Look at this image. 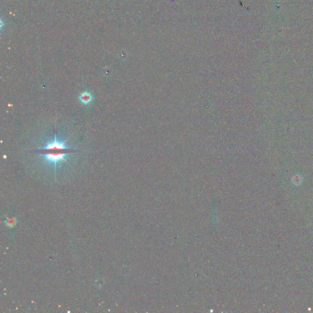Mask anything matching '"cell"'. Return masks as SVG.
<instances>
[{
  "label": "cell",
  "instance_id": "cell-1",
  "mask_svg": "<svg viewBox=\"0 0 313 313\" xmlns=\"http://www.w3.org/2000/svg\"><path fill=\"white\" fill-rule=\"evenodd\" d=\"M74 152V149L66 146L65 141L58 140L56 136L53 141L48 143L45 147L39 148L38 150L39 154L44 156L45 162H49L54 165L55 170L58 162L66 161V155Z\"/></svg>",
  "mask_w": 313,
  "mask_h": 313
},
{
  "label": "cell",
  "instance_id": "cell-2",
  "mask_svg": "<svg viewBox=\"0 0 313 313\" xmlns=\"http://www.w3.org/2000/svg\"><path fill=\"white\" fill-rule=\"evenodd\" d=\"M92 99H93V97L91 94L87 91L83 93L80 96V101L85 104H87V103H89V102H91L92 101Z\"/></svg>",
  "mask_w": 313,
  "mask_h": 313
},
{
  "label": "cell",
  "instance_id": "cell-3",
  "mask_svg": "<svg viewBox=\"0 0 313 313\" xmlns=\"http://www.w3.org/2000/svg\"><path fill=\"white\" fill-rule=\"evenodd\" d=\"M9 221V223H8V225H9V226H11V225H14V222L16 221V220H11L10 219L9 220H8Z\"/></svg>",
  "mask_w": 313,
  "mask_h": 313
}]
</instances>
